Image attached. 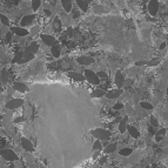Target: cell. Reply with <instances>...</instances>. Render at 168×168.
Returning <instances> with one entry per match:
<instances>
[{
  "label": "cell",
  "mask_w": 168,
  "mask_h": 168,
  "mask_svg": "<svg viewBox=\"0 0 168 168\" xmlns=\"http://www.w3.org/2000/svg\"><path fill=\"white\" fill-rule=\"evenodd\" d=\"M91 134L94 137H96V140H100V141H109V139L112 137V132L103 128H95L91 131Z\"/></svg>",
  "instance_id": "1"
},
{
  "label": "cell",
  "mask_w": 168,
  "mask_h": 168,
  "mask_svg": "<svg viewBox=\"0 0 168 168\" xmlns=\"http://www.w3.org/2000/svg\"><path fill=\"white\" fill-rule=\"evenodd\" d=\"M83 75H85V78H86V80L88 81V82H91L92 85H100V78L98 76V74L96 73H94L93 71H91V69H86L85 72H83Z\"/></svg>",
  "instance_id": "2"
},
{
  "label": "cell",
  "mask_w": 168,
  "mask_h": 168,
  "mask_svg": "<svg viewBox=\"0 0 168 168\" xmlns=\"http://www.w3.org/2000/svg\"><path fill=\"white\" fill-rule=\"evenodd\" d=\"M0 155H1L3 159H5L6 161H17L18 160L17 154L12 149H8V148H5V149L0 151Z\"/></svg>",
  "instance_id": "3"
},
{
  "label": "cell",
  "mask_w": 168,
  "mask_h": 168,
  "mask_svg": "<svg viewBox=\"0 0 168 168\" xmlns=\"http://www.w3.org/2000/svg\"><path fill=\"white\" fill-rule=\"evenodd\" d=\"M40 39H41V41H42L45 45L51 46V47H53L54 45H58L57 39H55L53 35H49V34H46V33H41V34H40Z\"/></svg>",
  "instance_id": "4"
},
{
  "label": "cell",
  "mask_w": 168,
  "mask_h": 168,
  "mask_svg": "<svg viewBox=\"0 0 168 168\" xmlns=\"http://www.w3.org/2000/svg\"><path fill=\"white\" fill-rule=\"evenodd\" d=\"M35 20V15L34 14H27V15H24L20 20V27H28V26H32L33 22Z\"/></svg>",
  "instance_id": "5"
},
{
  "label": "cell",
  "mask_w": 168,
  "mask_h": 168,
  "mask_svg": "<svg viewBox=\"0 0 168 168\" xmlns=\"http://www.w3.org/2000/svg\"><path fill=\"white\" fill-rule=\"evenodd\" d=\"M11 32L14 33L17 37H27L30 34V31L24 28V27H11Z\"/></svg>",
  "instance_id": "6"
},
{
  "label": "cell",
  "mask_w": 168,
  "mask_h": 168,
  "mask_svg": "<svg viewBox=\"0 0 168 168\" xmlns=\"http://www.w3.org/2000/svg\"><path fill=\"white\" fill-rule=\"evenodd\" d=\"M21 146H22V148L26 151V152H30V153H32V152H34V146H33V144L30 141L27 137H21Z\"/></svg>",
  "instance_id": "7"
},
{
  "label": "cell",
  "mask_w": 168,
  "mask_h": 168,
  "mask_svg": "<svg viewBox=\"0 0 168 168\" xmlns=\"http://www.w3.org/2000/svg\"><path fill=\"white\" fill-rule=\"evenodd\" d=\"M24 103V100L22 99H13V100H10L7 103H6V108L7 109H15L20 106H22Z\"/></svg>",
  "instance_id": "8"
},
{
  "label": "cell",
  "mask_w": 168,
  "mask_h": 168,
  "mask_svg": "<svg viewBox=\"0 0 168 168\" xmlns=\"http://www.w3.org/2000/svg\"><path fill=\"white\" fill-rule=\"evenodd\" d=\"M13 88L17 91V92H20V93H26V92H28L30 88L27 85H25V83L20 82V81H15L13 83Z\"/></svg>",
  "instance_id": "9"
},
{
  "label": "cell",
  "mask_w": 168,
  "mask_h": 168,
  "mask_svg": "<svg viewBox=\"0 0 168 168\" xmlns=\"http://www.w3.org/2000/svg\"><path fill=\"white\" fill-rule=\"evenodd\" d=\"M126 79H125V75L121 71H118L117 74H115V85L121 90V87L124 86V83H125Z\"/></svg>",
  "instance_id": "10"
},
{
  "label": "cell",
  "mask_w": 168,
  "mask_h": 168,
  "mask_svg": "<svg viewBox=\"0 0 168 168\" xmlns=\"http://www.w3.org/2000/svg\"><path fill=\"white\" fill-rule=\"evenodd\" d=\"M127 132H128L129 136L133 137V139H135V140H137V139L140 137V132H139V129H137L135 126H133V125H128Z\"/></svg>",
  "instance_id": "11"
},
{
  "label": "cell",
  "mask_w": 168,
  "mask_h": 168,
  "mask_svg": "<svg viewBox=\"0 0 168 168\" xmlns=\"http://www.w3.org/2000/svg\"><path fill=\"white\" fill-rule=\"evenodd\" d=\"M67 74H68V76H71L74 81H76V82H83L86 80V78H85V75H82L81 73H78V72H67Z\"/></svg>",
  "instance_id": "12"
},
{
  "label": "cell",
  "mask_w": 168,
  "mask_h": 168,
  "mask_svg": "<svg viewBox=\"0 0 168 168\" xmlns=\"http://www.w3.org/2000/svg\"><path fill=\"white\" fill-rule=\"evenodd\" d=\"M78 62H79L80 65H85V66H87V65L94 64L95 60H94V58H92V57H85V55H82V57L78 58Z\"/></svg>",
  "instance_id": "13"
},
{
  "label": "cell",
  "mask_w": 168,
  "mask_h": 168,
  "mask_svg": "<svg viewBox=\"0 0 168 168\" xmlns=\"http://www.w3.org/2000/svg\"><path fill=\"white\" fill-rule=\"evenodd\" d=\"M38 51H39V44L35 42V41L31 42L28 46H27V47L25 48V52L31 53V54H35V53H38Z\"/></svg>",
  "instance_id": "14"
},
{
  "label": "cell",
  "mask_w": 168,
  "mask_h": 168,
  "mask_svg": "<svg viewBox=\"0 0 168 168\" xmlns=\"http://www.w3.org/2000/svg\"><path fill=\"white\" fill-rule=\"evenodd\" d=\"M128 119H129V117H128V115H125V117L122 118L121 122L119 124V132H120L121 134H124V133L127 131V127H128Z\"/></svg>",
  "instance_id": "15"
},
{
  "label": "cell",
  "mask_w": 168,
  "mask_h": 168,
  "mask_svg": "<svg viewBox=\"0 0 168 168\" xmlns=\"http://www.w3.org/2000/svg\"><path fill=\"white\" fill-rule=\"evenodd\" d=\"M121 94H122V90L118 88V90H112V91L107 92V93H106V96H107L108 99H117V98H119V95H121Z\"/></svg>",
  "instance_id": "16"
},
{
  "label": "cell",
  "mask_w": 168,
  "mask_h": 168,
  "mask_svg": "<svg viewBox=\"0 0 168 168\" xmlns=\"http://www.w3.org/2000/svg\"><path fill=\"white\" fill-rule=\"evenodd\" d=\"M148 10H149V12L152 13V15H155V14H156V11H158V0H151Z\"/></svg>",
  "instance_id": "17"
},
{
  "label": "cell",
  "mask_w": 168,
  "mask_h": 168,
  "mask_svg": "<svg viewBox=\"0 0 168 168\" xmlns=\"http://www.w3.org/2000/svg\"><path fill=\"white\" fill-rule=\"evenodd\" d=\"M33 59H34V54L24 52V57H22L20 64H26V62H28V61H31V60H33Z\"/></svg>",
  "instance_id": "18"
},
{
  "label": "cell",
  "mask_w": 168,
  "mask_h": 168,
  "mask_svg": "<svg viewBox=\"0 0 168 168\" xmlns=\"http://www.w3.org/2000/svg\"><path fill=\"white\" fill-rule=\"evenodd\" d=\"M117 147H118V145H117L115 142H109V145L105 148V153H106V154H112V153H114V152L117 151Z\"/></svg>",
  "instance_id": "19"
},
{
  "label": "cell",
  "mask_w": 168,
  "mask_h": 168,
  "mask_svg": "<svg viewBox=\"0 0 168 168\" xmlns=\"http://www.w3.org/2000/svg\"><path fill=\"white\" fill-rule=\"evenodd\" d=\"M76 4L79 6V8L83 12H86L88 10V3H87V0H76Z\"/></svg>",
  "instance_id": "20"
},
{
  "label": "cell",
  "mask_w": 168,
  "mask_h": 168,
  "mask_svg": "<svg viewBox=\"0 0 168 168\" xmlns=\"http://www.w3.org/2000/svg\"><path fill=\"white\" fill-rule=\"evenodd\" d=\"M106 91L105 90H101V88H98V90H94L93 92H92V96L93 98H102V96H105L106 95Z\"/></svg>",
  "instance_id": "21"
},
{
  "label": "cell",
  "mask_w": 168,
  "mask_h": 168,
  "mask_svg": "<svg viewBox=\"0 0 168 168\" xmlns=\"http://www.w3.org/2000/svg\"><path fill=\"white\" fill-rule=\"evenodd\" d=\"M61 5H62V8L67 13L72 11V1L71 0H61Z\"/></svg>",
  "instance_id": "22"
},
{
  "label": "cell",
  "mask_w": 168,
  "mask_h": 168,
  "mask_svg": "<svg viewBox=\"0 0 168 168\" xmlns=\"http://www.w3.org/2000/svg\"><path fill=\"white\" fill-rule=\"evenodd\" d=\"M51 53L54 58H59L60 57V46L59 45H54L53 47H51Z\"/></svg>",
  "instance_id": "23"
},
{
  "label": "cell",
  "mask_w": 168,
  "mask_h": 168,
  "mask_svg": "<svg viewBox=\"0 0 168 168\" xmlns=\"http://www.w3.org/2000/svg\"><path fill=\"white\" fill-rule=\"evenodd\" d=\"M166 132H167V129H166V128H160L159 131H156V134H155V139H156V141H161V140L163 139V136L166 135Z\"/></svg>",
  "instance_id": "24"
},
{
  "label": "cell",
  "mask_w": 168,
  "mask_h": 168,
  "mask_svg": "<svg viewBox=\"0 0 168 168\" xmlns=\"http://www.w3.org/2000/svg\"><path fill=\"white\" fill-rule=\"evenodd\" d=\"M132 153H133V149L131 147H125L119 151V155H121V156H129Z\"/></svg>",
  "instance_id": "25"
},
{
  "label": "cell",
  "mask_w": 168,
  "mask_h": 168,
  "mask_svg": "<svg viewBox=\"0 0 168 168\" xmlns=\"http://www.w3.org/2000/svg\"><path fill=\"white\" fill-rule=\"evenodd\" d=\"M41 6V0H32V3H31V8L37 12Z\"/></svg>",
  "instance_id": "26"
},
{
  "label": "cell",
  "mask_w": 168,
  "mask_h": 168,
  "mask_svg": "<svg viewBox=\"0 0 168 168\" xmlns=\"http://www.w3.org/2000/svg\"><path fill=\"white\" fill-rule=\"evenodd\" d=\"M0 21H1V24L6 27H8L11 25V21H10V18L5 14H0Z\"/></svg>",
  "instance_id": "27"
},
{
  "label": "cell",
  "mask_w": 168,
  "mask_h": 168,
  "mask_svg": "<svg viewBox=\"0 0 168 168\" xmlns=\"http://www.w3.org/2000/svg\"><path fill=\"white\" fill-rule=\"evenodd\" d=\"M0 78H1V81L5 83V82H7L8 81V72H7V69H1V72H0Z\"/></svg>",
  "instance_id": "28"
},
{
  "label": "cell",
  "mask_w": 168,
  "mask_h": 168,
  "mask_svg": "<svg viewBox=\"0 0 168 168\" xmlns=\"http://www.w3.org/2000/svg\"><path fill=\"white\" fill-rule=\"evenodd\" d=\"M140 106H141L142 109H146V110H152L153 109V105H151L147 101H141L140 102Z\"/></svg>",
  "instance_id": "29"
},
{
  "label": "cell",
  "mask_w": 168,
  "mask_h": 168,
  "mask_svg": "<svg viewBox=\"0 0 168 168\" xmlns=\"http://www.w3.org/2000/svg\"><path fill=\"white\" fill-rule=\"evenodd\" d=\"M93 149L94 151H102V142L100 140H95L93 144Z\"/></svg>",
  "instance_id": "30"
},
{
  "label": "cell",
  "mask_w": 168,
  "mask_h": 168,
  "mask_svg": "<svg viewBox=\"0 0 168 168\" xmlns=\"http://www.w3.org/2000/svg\"><path fill=\"white\" fill-rule=\"evenodd\" d=\"M22 57H24V52H18V53L15 54V57H14V59H13V62L20 64V61H21Z\"/></svg>",
  "instance_id": "31"
},
{
  "label": "cell",
  "mask_w": 168,
  "mask_h": 168,
  "mask_svg": "<svg viewBox=\"0 0 168 168\" xmlns=\"http://www.w3.org/2000/svg\"><path fill=\"white\" fill-rule=\"evenodd\" d=\"M39 31H40V27L38 25H34V27H32V28L30 30V34L31 35H37L39 33Z\"/></svg>",
  "instance_id": "32"
},
{
  "label": "cell",
  "mask_w": 168,
  "mask_h": 168,
  "mask_svg": "<svg viewBox=\"0 0 168 168\" xmlns=\"http://www.w3.org/2000/svg\"><path fill=\"white\" fill-rule=\"evenodd\" d=\"M53 25H54V30H57V31H59V30L61 28V26H62L59 18H57V19L54 20V24H53Z\"/></svg>",
  "instance_id": "33"
},
{
  "label": "cell",
  "mask_w": 168,
  "mask_h": 168,
  "mask_svg": "<svg viewBox=\"0 0 168 168\" xmlns=\"http://www.w3.org/2000/svg\"><path fill=\"white\" fill-rule=\"evenodd\" d=\"M149 121H151V125H152V127L156 128V127L159 126V120L156 119V117H151Z\"/></svg>",
  "instance_id": "34"
},
{
  "label": "cell",
  "mask_w": 168,
  "mask_h": 168,
  "mask_svg": "<svg viewBox=\"0 0 168 168\" xmlns=\"http://www.w3.org/2000/svg\"><path fill=\"white\" fill-rule=\"evenodd\" d=\"M12 38H13V33L10 31V32H8V33L5 35V40H6V42H11Z\"/></svg>",
  "instance_id": "35"
},
{
  "label": "cell",
  "mask_w": 168,
  "mask_h": 168,
  "mask_svg": "<svg viewBox=\"0 0 168 168\" xmlns=\"http://www.w3.org/2000/svg\"><path fill=\"white\" fill-rule=\"evenodd\" d=\"M160 62V59H153V60H151L147 65H149V66H155V65H158Z\"/></svg>",
  "instance_id": "36"
},
{
  "label": "cell",
  "mask_w": 168,
  "mask_h": 168,
  "mask_svg": "<svg viewBox=\"0 0 168 168\" xmlns=\"http://www.w3.org/2000/svg\"><path fill=\"white\" fill-rule=\"evenodd\" d=\"M96 74H98V76H99L100 79H105V78H107V74H106L105 72H98Z\"/></svg>",
  "instance_id": "37"
},
{
  "label": "cell",
  "mask_w": 168,
  "mask_h": 168,
  "mask_svg": "<svg viewBox=\"0 0 168 168\" xmlns=\"http://www.w3.org/2000/svg\"><path fill=\"white\" fill-rule=\"evenodd\" d=\"M113 108H114L115 110H119V109H122V108H124V105H122V103H115Z\"/></svg>",
  "instance_id": "38"
},
{
  "label": "cell",
  "mask_w": 168,
  "mask_h": 168,
  "mask_svg": "<svg viewBox=\"0 0 168 168\" xmlns=\"http://www.w3.org/2000/svg\"><path fill=\"white\" fill-rule=\"evenodd\" d=\"M131 83H132V80H131V79H129V80H126L125 83H124V86H125V87H128V86H131Z\"/></svg>",
  "instance_id": "39"
},
{
  "label": "cell",
  "mask_w": 168,
  "mask_h": 168,
  "mask_svg": "<svg viewBox=\"0 0 168 168\" xmlns=\"http://www.w3.org/2000/svg\"><path fill=\"white\" fill-rule=\"evenodd\" d=\"M146 64H148V62H147V61H137L135 65H136V66H142V65H146Z\"/></svg>",
  "instance_id": "40"
},
{
  "label": "cell",
  "mask_w": 168,
  "mask_h": 168,
  "mask_svg": "<svg viewBox=\"0 0 168 168\" xmlns=\"http://www.w3.org/2000/svg\"><path fill=\"white\" fill-rule=\"evenodd\" d=\"M67 35H68L69 38L73 35V30H72V28H68V30H67Z\"/></svg>",
  "instance_id": "41"
},
{
  "label": "cell",
  "mask_w": 168,
  "mask_h": 168,
  "mask_svg": "<svg viewBox=\"0 0 168 168\" xmlns=\"http://www.w3.org/2000/svg\"><path fill=\"white\" fill-rule=\"evenodd\" d=\"M106 160H107V156H102L101 159H100V163L102 165V163H105L106 162Z\"/></svg>",
  "instance_id": "42"
},
{
  "label": "cell",
  "mask_w": 168,
  "mask_h": 168,
  "mask_svg": "<svg viewBox=\"0 0 168 168\" xmlns=\"http://www.w3.org/2000/svg\"><path fill=\"white\" fill-rule=\"evenodd\" d=\"M100 152H101V151H95V154L93 155V159H96V158H98V155L100 154Z\"/></svg>",
  "instance_id": "43"
},
{
  "label": "cell",
  "mask_w": 168,
  "mask_h": 168,
  "mask_svg": "<svg viewBox=\"0 0 168 168\" xmlns=\"http://www.w3.org/2000/svg\"><path fill=\"white\" fill-rule=\"evenodd\" d=\"M22 121V118H17V119H14V122H21Z\"/></svg>",
  "instance_id": "44"
}]
</instances>
